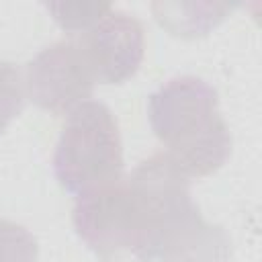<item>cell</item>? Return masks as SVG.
Wrapping results in <instances>:
<instances>
[{
  "label": "cell",
  "mask_w": 262,
  "mask_h": 262,
  "mask_svg": "<svg viewBox=\"0 0 262 262\" xmlns=\"http://www.w3.org/2000/svg\"><path fill=\"white\" fill-rule=\"evenodd\" d=\"M149 123L166 145V156L186 178L217 172L229 151L231 135L219 113L213 86L182 76L149 96Z\"/></svg>",
  "instance_id": "obj_1"
},
{
  "label": "cell",
  "mask_w": 262,
  "mask_h": 262,
  "mask_svg": "<svg viewBox=\"0 0 262 262\" xmlns=\"http://www.w3.org/2000/svg\"><path fill=\"white\" fill-rule=\"evenodd\" d=\"M72 221L76 233L102 262H154L158 258V219L129 178L80 196Z\"/></svg>",
  "instance_id": "obj_2"
},
{
  "label": "cell",
  "mask_w": 262,
  "mask_h": 262,
  "mask_svg": "<svg viewBox=\"0 0 262 262\" xmlns=\"http://www.w3.org/2000/svg\"><path fill=\"white\" fill-rule=\"evenodd\" d=\"M55 176L76 199L121 178L123 143L115 115L96 100L68 113L55 149Z\"/></svg>",
  "instance_id": "obj_3"
},
{
  "label": "cell",
  "mask_w": 262,
  "mask_h": 262,
  "mask_svg": "<svg viewBox=\"0 0 262 262\" xmlns=\"http://www.w3.org/2000/svg\"><path fill=\"white\" fill-rule=\"evenodd\" d=\"M25 94L45 111L68 115L86 102L94 88V76L76 41H59L45 47L29 61Z\"/></svg>",
  "instance_id": "obj_4"
},
{
  "label": "cell",
  "mask_w": 262,
  "mask_h": 262,
  "mask_svg": "<svg viewBox=\"0 0 262 262\" xmlns=\"http://www.w3.org/2000/svg\"><path fill=\"white\" fill-rule=\"evenodd\" d=\"M143 47L141 25L119 10L100 16L80 41V49L98 84H121L131 78L143 59Z\"/></svg>",
  "instance_id": "obj_5"
},
{
  "label": "cell",
  "mask_w": 262,
  "mask_h": 262,
  "mask_svg": "<svg viewBox=\"0 0 262 262\" xmlns=\"http://www.w3.org/2000/svg\"><path fill=\"white\" fill-rule=\"evenodd\" d=\"M160 227L162 262H227L231 244L219 225L203 219L192 201L172 209Z\"/></svg>",
  "instance_id": "obj_6"
},
{
  "label": "cell",
  "mask_w": 262,
  "mask_h": 262,
  "mask_svg": "<svg viewBox=\"0 0 262 262\" xmlns=\"http://www.w3.org/2000/svg\"><path fill=\"white\" fill-rule=\"evenodd\" d=\"M25 102V80L18 68L0 59V133L20 113Z\"/></svg>",
  "instance_id": "obj_7"
},
{
  "label": "cell",
  "mask_w": 262,
  "mask_h": 262,
  "mask_svg": "<svg viewBox=\"0 0 262 262\" xmlns=\"http://www.w3.org/2000/svg\"><path fill=\"white\" fill-rule=\"evenodd\" d=\"M37 244L25 227L0 221V262H35Z\"/></svg>",
  "instance_id": "obj_8"
}]
</instances>
